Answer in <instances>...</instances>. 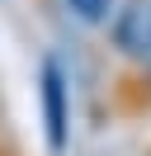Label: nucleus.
I'll list each match as a JSON object with an SVG mask.
<instances>
[{"mask_svg":"<svg viewBox=\"0 0 151 156\" xmlns=\"http://www.w3.org/2000/svg\"><path fill=\"white\" fill-rule=\"evenodd\" d=\"M113 38H118V48L128 52V57H151V5H132V10H123Z\"/></svg>","mask_w":151,"mask_h":156,"instance_id":"2","label":"nucleus"},{"mask_svg":"<svg viewBox=\"0 0 151 156\" xmlns=\"http://www.w3.org/2000/svg\"><path fill=\"white\" fill-rule=\"evenodd\" d=\"M66 80L57 62H43V123H47V147L61 151L66 147Z\"/></svg>","mask_w":151,"mask_h":156,"instance_id":"1","label":"nucleus"},{"mask_svg":"<svg viewBox=\"0 0 151 156\" xmlns=\"http://www.w3.org/2000/svg\"><path fill=\"white\" fill-rule=\"evenodd\" d=\"M66 5H71V14L85 19V24H99L104 14H109V0H66Z\"/></svg>","mask_w":151,"mask_h":156,"instance_id":"3","label":"nucleus"}]
</instances>
